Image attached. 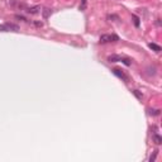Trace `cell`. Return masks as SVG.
<instances>
[{
  "mask_svg": "<svg viewBox=\"0 0 162 162\" xmlns=\"http://www.w3.org/2000/svg\"><path fill=\"white\" fill-rule=\"evenodd\" d=\"M153 141H155V143L156 144H161V142H162V138L158 134H155L153 136Z\"/></svg>",
  "mask_w": 162,
  "mask_h": 162,
  "instance_id": "cell-8",
  "label": "cell"
},
{
  "mask_svg": "<svg viewBox=\"0 0 162 162\" xmlns=\"http://www.w3.org/2000/svg\"><path fill=\"white\" fill-rule=\"evenodd\" d=\"M113 73H114V75H117L118 77L122 78V80H124V81H128V76H127L122 70H119V68H114V70H113Z\"/></svg>",
  "mask_w": 162,
  "mask_h": 162,
  "instance_id": "cell-3",
  "label": "cell"
},
{
  "mask_svg": "<svg viewBox=\"0 0 162 162\" xmlns=\"http://www.w3.org/2000/svg\"><path fill=\"white\" fill-rule=\"evenodd\" d=\"M133 19H134V24H136V27H139V18L136 17V15H133Z\"/></svg>",
  "mask_w": 162,
  "mask_h": 162,
  "instance_id": "cell-11",
  "label": "cell"
},
{
  "mask_svg": "<svg viewBox=\"0 0 162 162\" xmlns=\"http://www.w3.org/2000/svg\"><path fill=\"white\" fill-rule=\"evenodd\" d=\"M42 13H43V18H48V17L51 15L52 10H51V9H47V8H46V9H43V12H42Z\"/></svg>",
  "mask_w": 162,
  "mask_h": 162,
  "instance_id": "cell-7",
  "label": "cell"
},
{
  "mask_svg": "<svg viewBox=\"0 0 162 162\" xmlns=\"http://www.w3.org/2000/svg\"><path fill=\"white\" fill-rule=\"evenodd\" d=\"M15 18H17V19H20V20H27L26 18H24V17H22V15H15Z\"/></svg>",
  "mask_w": 162,
  "mask_h": 162,
  "instance_id": "cell-15",
  "label": "cell"
},
{
  "mask_svg": "<svg viewBox=\"0 0 162 162\" xmlns=\"http://www.w3.org/2000/svg\"><path fill=\"white\" fill-rule=\"evenodd\" d=\"M123 57H120V56H118V55H111L108 57V61L109 62H118V61H122Z\"/></svg>",
  "mask_w": 162,
  "mask_h": 162,
  "instance_id": "cell-4",
  "label": "cell"
},
{
  "mask_svg": "<svg viewBox=\"0 0 162 162\" xmlns=\"http://www.w3.org/2000/svg\"><path fill=\"white\" fill-rule=\"evenodd\" d=\"M86 9V0H81V4H80V10H85Z\"/></svg>",
  "mask_w": 162,
  "mask_h": 162,
  "instance_id": "cell-9",
  "label": "cell"
},
{
  "mask_svg": "<svg viewBox=\"0 0 162 162\" xmlns=\"http://www.w3.org/2000/svg\"><path fill=\"white\" fill-rule=\"evenodd\" d=\"M156 156H157V151H155V152H153V155L149 157V161H151V162L155 161V160H156Z\"/></svg>",
  "mask_w": 162,
  "mask_h": 162,
  "instance_id": "cell-13",
  "label": "cell"
},
{
  "mask_svg": "<svg viewBox=\"0 0 162 162\" xmlns=\"http://www.w3.org/2000/svg\"><path fill=\"white\" fill-rule=\"evenodd\" d=\"M34 24H36L37 27H43V23H42V22H36Z\"/></svg>",
  "mask_w": 162,
  "mask_h": 162,
  "instance_id": "cell-16",
  "label": "cell"
},
{
  "mask_svg": "<svg viewBox=\"0 0 162 162\" xmlns=\"http://www.w3.org/2000/svg\"><path fill=\"white\" fill-rule=\"evenodd\" d=\"M18 32L19 31V27L17 24H13V23H5V24H1L0 26V32Z\"/></svg>",
  "mask_w": 162,
  "mask_h": 162,
  "instance_id": "cell-1",
  "label": "cell"
},
{
  "mask_svg": "<svg viewBox=\"0 0 162 162\" xmlns=\"http://www.w3.org/2000/svg\"><path fill=\"white\" fill-rule=\"evenodd\" d=\"M149 113L153 114V115H158V114H160V110H158V109H156V110H149Z\"/></svg>",
  "mask_w": 162,
  "mask_h": 162,
  "instance_id": "cell-14",
  "label": "cell"
},
{
  "mask_svg": "<svg viewBox=\"0 0 162 162\" xmlns=\"http://www.w3.org/2000/svg\"><path fill=\"white\" fill-rule=\"evenodd\" d=\"M39 10H41V8L39 7H32V8L28 9V13L29 14H37V13H39Z\"/></svg>",
  "mask_w": 162,
  "mask_h": 162,
  "instance_id": "cell-6",
  "label": "cell"
},
{
  "mask_svg": "<svg viewBox=\"0 0 162 162\" xmlns=\"http://www.w3.org/2000/svg\"><path fill=\"white\" fill-rule=\"evenodd\" d=\"M148 47H149V48H151V50H152V51L157 52V53H158V52L161 51V47H160V46H158V45H156V43H149V45H148Z\"/></svg>",
  "mask_w": 162,
  "mask_h": 162,
  "instance_id": "cell-5",
  "label": "cell"
},
{
  "mask_svg": "<svg viewBox=\"0 0 162 162\" xmlns=\"http://www.w3.org/2000/svg\"><path fill=\"white\" fill-rule=\"evenodd\" d=\"M117 41H119V38H118V36H115V34H103V36H100V42L101 43L117 42Z\"/></svg>",
  "mask_w": 162,
  "mask_h": 162,
  "instance_id": "cell-2",
  "label": "cell"
},
{
  "mask_svg": "<svg viewBox=\"0 0 162 162\" xmlns=\"http://www.w3.org/2000/svg\"><path fill=\"white\" fill-rule=\"evenodd\" d=\"M122 62H123V63H125V65H127V66H129L130 63H132L129 58H122Z\"/></svg>",
  "mask_w": 162,
  "mask_h": 162,
  "instance_id": "cell-12",
  "label": "cell"
},
{
  "mask_svg": "<svg viewBox=\"0 0 162 162\" xmlns=\"http://www.w3.org/2000/svg\"><path fill=\"white\" fill-rule=\"evenodd\" d=\"M132 92H133V94H134V95H136V96L138 97L139 100L142 99V94H141V92H139V91H138V90H133V91H132Z\"/></svg>",
  "mask_w": 162,
  "mask_h": 162,
  "instance_id": "cell-10",
  "label": "cell"
}]
</instances>
